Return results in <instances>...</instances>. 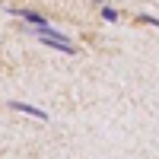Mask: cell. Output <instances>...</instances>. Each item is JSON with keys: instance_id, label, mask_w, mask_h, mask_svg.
Wrapping results in <instances>:
<instances>
[{"instance_id": "5", "label": "cell", "mask_w": 159, "mask_h": 159, "mask_svg": "<svg viewBox=\"0 0 159 159\" xmlns=\"http://www.w3.org/2000/svg\"><path fill=\"white\" fill-rule=\"evenodd\" d=\"M140 22H147V25H156V29H159V19L153 16V13H140Z\"/></svg>"}, {"instance_id": "1", "label": "cell", "mask_w": 159, "mask_h": 159, "mask_svg": "<svg viewBox=\"0 0 159 159\" xmlns=\"http://www.w3.org/2000/svg\"><path fill=\"white\" fill-rule=\"evenodd\" d=\"M35 38L42 45H48V48H54V51H61V54H76V45H70V35H64L61 29H35Z\"/></svg>"}, {"instance_id": "3", "label": "cell", "mask_w": 159, "mask_h": 159, "mask_svg": "<svg viewBox=\"0 0 159 159\" xmlns=\"http://www.w3.org/2000/svg\"><path fill=\"white\" fill-rule=\"evenodd\" d=\"M10 108H13V111H25V115L38 118V121H48V111L38 108V105H29V102H10Z\"/></svg>"}, {"instance_id": "4", "label": "cell", "mask_w": 159, "mask_h": 159, "mask_svg": "<svg viewBox=\"0 0 159 159\" xmlns=\"http://www.w3.org/2000/svg\"><path fill=\"white\" fill-rule=\"evenodd\" d=\"M102 19H105V22H118L121 16H118V10H115V7H108V3H102Z\"/></svg>"}, {"instance_id": "2", "label": "cell", "mask_w": 159, "mask_h": 159, "mask_svg": "<svg viewBox=\"0 0 159 159\" xmlns=\"http://www.w3.org/2000/svg\"><path fill=\"white\" fill-rule=\"evenodd\" d=\"M7 13H10V16L25 19V22H32L35 29H51V19H45L42 13H32V10H16V7H7Z\"/></svg>"}]
</instances>
